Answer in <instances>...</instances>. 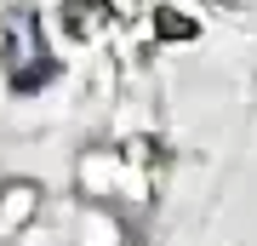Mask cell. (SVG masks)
Returning a JSON list of instances; mask_svg holds the SVG:
<instances>
[{
  "label": "cell",
  "instance_id": "1",
  "mask_svg": "<svg viewBox=\"0 0 257 246\" xmlns=\"http://www.w3.org/2000/svg\"><path fill=\"white\" fill-rule=\"evenodd\" d=\"M74 195L86 206L149 201V155H132V149H80L74 155Z\"/></svg>",
  "mask_w": 257,
  "mask_h": 246
},
{
  "label": "cell",
  "instance_id": "2",
  "mask_svg": "<svg viewBox=\"0 0 257 246\" xmlns=\"http://www.w3.org/2000/svg\"><path fill=\"white\" fill-rule=\"evenodd\" d=\"M57 80V52L46 40V23L35 12H18L6 23V86L18 98H40Z\"/></svg>",
  "mask_w": 257,
  "mask_h": 246
},
{
  "label": "cell",
  "instance_id": "3",
  "mask_svg": "<svg viewBox=\"0 0 257 246\" xmlns=\"http://www.w3.org/2000/svg\"><path fill=\"white\" fill-rule=\"evenodd\" d=\"M40 212H46V195L35 178H0V235H23Z\"/></svg>",
  "mask_w": 257,
  "mask_h": 246
},
{
  "label": "cell",
  "instance_id": "4",
  "mask_svg": "<svg viewBox=\"0 0 257 246\" xmlns=\"http://www.w3.org/2000/svg\"><path fill=\"white\" fill-rule=\"evenodd\" d=\"M109 0H69V6H57V29H63V40H97L103 29H109Z\"/></svg>",
  "mask_w": 257,
  "mask_h": 246
},
{
  "label": "cell",
  "instance_id": "5",
  "mask_svg": "<svg viewBox=\"0 0 257 246\" xmlns=\"http://www.w3.org/2000/svg\"><path fill=\"white\" fill-rule=\"evenodd\" d=\"M149 40H155V46H194V40H200V18H189L183 6L166 0V6L149 12Z\"/></svg>",
  "mask_w": 257,
  "mask_h": 246
},
{
  "label": "cell",
  "instance_id": "6",
  "mask_svg": "<svg viewBox=\"0 0 257 246\" xmlns=\"http://www.w3.org/2000/svg\"><path fill=\"white\" fill-rule=\"evenodd\" d=\"M217 6H251V0H217Z\"/></svg>",
  "mask_w": 257,
  "mask_h": 246
},
{
  "label": "cell",
  "instance_id": "7",
  "mask_svg": "<svg viewBox=\"0 0 257 246\" xmlns=\"http://www.w3.org/2000/svg\"><path fill=\"white\" fill-rule=\"evenodd\" d=\"M120 246H149V240H120Z\"/></svg>",
  "mask_w": 257,
  "mask_h": 246
}]
</instances>
